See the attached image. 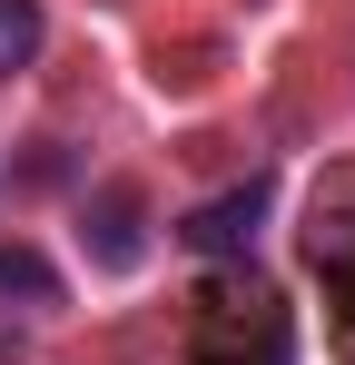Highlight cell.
Masks as SVG:
<instances>
[{"instance_id": "cell-1", "label": "cell", "mask_w": 355, "mask_h": 365, "mask_svg": "<svg viewBox=\"0 0 355 365\" xmlns=\"http://www.w3.org/2000/svg\"><path fill=\"white\" fill-rule=\"evenodd\" d=\"M187 365H296V326L277 306V287L207 277L187 306Z\"/></svg>"}, {"instance_id": "cell-2", "label": "cell", "mask_w": 355, "mask_h": 365, "mask_svg": "<svg viewBox=\"0 0 355 365\" xmlns=\"http://www.w3.org/2000/svg\"><path fill=\"white\" fill-rule=\"evenodd\" d=\"M267 197H277V187H267V178H247V187H227V197H207V207H187V217H178V237L197 247V257H217V267H237V257L257 247Z\"/></svg>"}, {"instance_id": "cell-3", "label": "cell", "mask_w": 355, "mask_h": 365, "mask_svg": "<svg viewBox=\"0 0 355 365\" xmlns=\"http://www.w3.org/2000/svg\"><path fill=\"white\" fill-rule=\"evenodd\" d=\"M306 267L326 277V297H336V316L355 326V207H326V217L306 227Z\"/></svg>"}, {"instance_id": "cell-4", "label": "cell", "mask_w": 355, "mask_h": 365, "mask_svg": "<svg viewBox=\"0 0 355 365\" xmlns=\"http://www.w3.org/2000/svg\"><path fill=\"white\" fill-rule=\"evenodd\" d=\"M0 297H20V306H50V297H59V267L40 257V247L0 237Z\"/></svg>"}, {"instance_id": "cell-5", "label": "cell", "mask_w": 355, "mask_h": 365, "mask_svg": "<svg viewBox=\"0 0 355 365\" xmlns=\"http://www.w3.org/2000/svg\"><path fill=\"white\" fill-rule=\"evenodd\" d=\"M40 40H50V20H40V0H0V79L40 60Z\"/></svg>"}, {"instance_id": "cell-6", "label": "cell", "mask_w": 355, "mask_h": 365, "mask_svg": "<svg viewBox=\"0 0 355 365\" xmlns=\"http://www.w3.org/2000/svg\"><path fill=\"white\" fill-rule=\"evenodd\" d=\"M99 267H138V207H128V187H99Z\"/></svg>"}]
</instances>
